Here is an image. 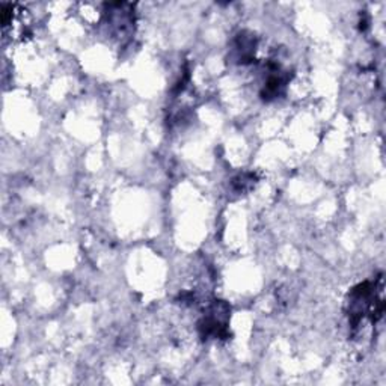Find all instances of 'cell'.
I'll return each instance as SVG.
<instances>
[{
    "mask_svg": "<svg viewBox=\"0 0 386 386\" xmlns=\"http://www.w3.org/2000/svg\"><path fill=\"white\" fill-rule=\"evenodd\" d=\"M255 184V175L254 174H243L238 175L237 178H234L232 186L237 192H246L249 189H252V186Z\"/></svg>",
    "mask_w": 386,
    "mask_h": 386,
    "instance_id": "cell-1",
    "label": "cell"
}]
</instances>
